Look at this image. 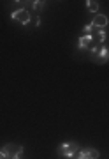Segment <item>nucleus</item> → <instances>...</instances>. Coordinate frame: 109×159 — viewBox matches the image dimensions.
Returning a JSON list of instances; mask_svg holds the SVG:
<instances>
[{"label":"nucleus","instance_id":"nucleus-13","mask_svg":"<svg viewBox=\"0 0 109 159\" xmlns=\"http://www.w3.org/2000/svg\"><path fill=\"white\" fill-rule=\"evenodd\" d=\"M0 159H6V154L2 152V150H0Z\"/></svg>","mask_w":109,"mask_h":159},{"label":"nucleus","instance_id":"nucleus-8","mask_svg":"<svg viewBox=\"0 0 109 159\" xmlns=\"http://www.w3.org/2000/svg\"><path fill=\"white\" fill-rule=\"evenodd\" d=\"M86 6H88V11H90V12H95V14H97L99 2H95V0H88V2H86Z\"/></svg>","mask_w":109,"mask_h":159},{"label":"nucleus","instance_id":"nucleus-11","mask_svg":"<svg viewBox=\"0 0 109 159\" xmlns=\"http://www.w3.org/2000/svg\"><path fill=\"white\" fill-rule=\"evenodd\" d=\"M44 4H46V2H39V0H35V2H32V7H34L35 11H40V9L44 7Z\"/></svg>","mask_w":109,"mask_h":159},{"label":"nucleus","instance_id":"nucleus-1","mask_svg":"<svg viewBox=\"0 0 109 159\" xmlns=\"http://www.w3.org/2000/svg\"><path fill=\"white\" fill-rule=\"evenodd\" d=\"M58 156H63V157H67V159H72L76 156V154L79 152V145L76 142H65L62 143L60 147H58Z\"/></svg>","mask_w":109,"mask_h":159},{"label":"nucleus","instance_id":"nucleus-10","mask_svg":"<svg viewBox=\"0 0 109 159\" xmlns=\"http://www.w3.org/2000/svg\"><path fill=\"white\" fill-rule=\"evenodd\" d=\"M99 50H100V46H93L92 50H90V58L92 60H95V57L99 55Z\"/></svg>","mask_w":109,"mask_h":159},{"label":"nucleus","instance_id":"nucleus-6","mask_svg":"<svg viewBox=\"0 0 109 159\" xmlns=\"http://www.w3.org/2000/svg\"><path fill=\"white\" fill-rule=\"evenodd\" d=\"M107 23H109V20H107L106 14H95L92 25L93 27H100V29H104V27H107Z\"/></svg>","mask_w":109,"mask_h":159},{"label":"nucleus","instance_id":"nucleus-5","mask_svg":"<svg viewBox=\"0 0 109 159\" xmlns=\"http://www.w3.org/2000/svg\"><path fill=\"white\" fill-rule=\"evenodd\" d=\"M109 60V48L107 46H100V50H99V55L95 57V60L93 62L97 64H106Z\"/></svg>","mask_w":109,"mask_h":159},{"label":"nucleus","instance_id":"nucleus-3","mask_svg":"<svg viewBox=\"0 0 109 159\" xmlns=\"http://www.w3.org/2000/svg\"><path fill=\"white\" fill-rule=\"evenodd\" d=\"M11 18L12 20H16V21H19L21 25L30 23V12L27 11V9H18V11L11 12Z\"/></svg>","mask_w":109,"mask_h":159},{"label":"nucleus","instance_id":"nucleus-9","mask_svg":"<svg viewBox=\"0 0 109 159\" xmlns=\"http://www.w3.org/2000/svg\"><path fill=\"white\" fill-rule=\"evenodd\" d=\"M95 30V27H93L92 23H88V25H85V29H83V32H85V35H92V32Z\"/></svg>","mask_w":109,"mask_h":159},{"label":"nucleus","instance_id":"nucleus-2","mask_svg":"<svg viewBox=\"0 0 109 159\" xmlns=\"http://www.w3.org/2000/svg\"><path fill=\"white\" fill-rule=\"evenodd\" d=\"M2 152L6 154V159H21V156H23V147L21 145H12V143H9V145H4Z\"/></svg>","mask_w":109,"mask_h":159},{"label":"nucleus","instance_id":"nucleus-12","mask_svg":"<svg viewBox=\"0 0 109 159\" xmlns=\"http://www.w3.org/2000/svg\"><path fill=\"white\" fill-rule=\"evenodd\" d=\"M97 34H99V41H100V43H104V41H106V37H107V34H106L104 30H99Z\"/></svg>","mask_w":109,"mask_h":159},{"label":"nucleus","instance_id":"nucleus-7","mask_svg":"<svg viewBox=\"0 0 109 159\" xmlns=\"http://www.w3.org/2000/svg\"><path fill=\"white\" fill-rule=\"evenodd\" d=\"M92 41H93V35H81L79 41H78V48L85 50V48H88V46L92 44Z\"/></svg>","mask_w":109,"mask_h":159},{"label":"nucleus","instance_id":"nucleus-4","mask_svg":"<svg viewBox=\"0 0 109 159\" xmlns=\"http://www.w3.org/2000/svg\"><path fill=\"white\" fill-rule=\"evenodd\" d=\"M99 150L95 148H83L81 152H78V157L76 159H99Z\"/></svg>","mask_w":109,"mask_h":159}]
</instances>
